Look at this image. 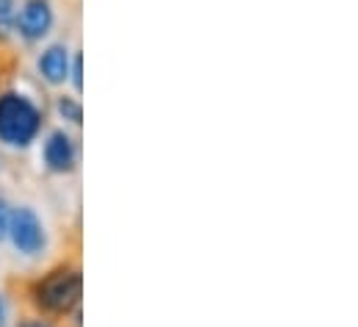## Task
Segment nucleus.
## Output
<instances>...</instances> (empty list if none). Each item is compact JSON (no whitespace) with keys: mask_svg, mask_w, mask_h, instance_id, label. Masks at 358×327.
<instances>
[{"mask_svg":"<svg viewBox=\"0 0 358 327\" xmlns=\"http://www.w3.org/2000/svg\"><path fill=\"white\" fill-rule=\"evenodd\" d=\"M6 325V303H3V297H0V327Z\"/></svg>","mask_w":358,"mask_h":327,"instance_id":"12","label":"nucleus"},{"mask_svg":"<svg viewBox=\"0 0 358 327\" xmlns=\"http://www.w3.org/2000/svg\"><path fill=\"white\" fill-rule=\"evenodd\" d=\"M8 236L14 247L25 255H36L45 249V228H42V219L31 211V208H17L11 217H8Z\"/></svg>","mask_w":358,"mask_h":327,"instance_id":"3","label":"nucleus"},{"mask_svg":"<svg viewBox=\"0 0 358 327\" xmlns=\"http://www.w3.org/2000/svg\"><path fill=\"white\" fill-rule=\"evenodd\" d=\"M17 327H50L48 322H42V319H28V322H20Z\"/></svg>","mask_w":358,"mask_h":327,"instance_id":"11","label":"nucleus"},{"mask_svg":"<svg viewBox=\"0 0 358 327\" xmlns=\"http://www.w3.org/2000/svg\"><path fill=\"white\" fill-rule=\"evenodd\" d=\"M45 164L50 172H70L76 166V145L64 131H53L45 142Z\"/></svg>","mask_w":358,"mask_h":327,"instance_id":"5","label":"nucleus"},{"mask_svg":"<svg viewBox=\"0 0 358 327\" xmlns=\"http://www.w3.org/2000/svg\"><path fill=\"white\" fill-rule=\"evenodd\" d=\"M17 25V3L14 0H0V42L11 36Z\"/></svg>","mask_w":358,"mask_h":327,"instance_id":"7","label":"nucleus"},{"mask_svg":"<svg viewBox=\"0 0 358 327\" xmlns=\"http://www.w3.org/2000/svg\"><path fill=\"white\" fill-rule=\"evenodd\" d=\"M42 128L39 108L14 92L0 94V142L11 147H28Z\"/></svg>","mask_w":358,"mask_h":327,"instance_id":"1","label":"nucleus"},{"mask_svg":"<svg viewBox=\"0 0 358 327\" xmlns=\"http://www.w3.org/2000/svg\"><path fill=\"white\" fill-rule=\"evenodd\" d=\"M59 111H62V117L70 119L73 125L81 122V103H78L76 97H62V100H59Z\"/></svg>","mask_w":358,"mask_h":327,"instance_id":"8","label":"nucleus"},{"mask_svg":"<svg viewBox=\"0 0 358 327\" xmlns=\"http://www.w3.org/2000/svg\"><path fill=\"white\" fill-rule=\"evenodd\" d=\"M8 205H6V200H0V242L8 236Z\"/></svg>","mask_w":358,"mask_h":327,"instance_id":"9","label":"nucleus"},{"mask_svg":"<svg viewBox=\"0 0 358 327\" xmlns=\"http://www.w3.org/2000/svg\"><path fill=\"white\" fill-rule=\"evenodd\" d=\"M81 272L73 266H59L50 275H45L34 286V300L45 314H70L81 303Z\"/></svg>","mask_w":358,"mask_h":327,"instance_id":"2","label":"nucleus"},{"mask_svg":"<svg viewBox=\"0 0 358 327\" xmlns=\"http://www.w3.org/2000/svg\"><path fill=\"white\" fill-rule=\"evenodd\" d=\"M73 81H76V89H81V56H76V64H73Z\"/></svg>","mask_w":358,"mask_h":327,"instance_id":"10","label":"nucleus"},{"mask_svg":"<svg viewBox=\"0 0 358 327\" xmlns=\"http://www.w3.org/2000/svg\"><path fill=\"white\" fill-rule=\"evenodd\" d=\"M39 73L45 75V81L53 86H62L70 75V53L64 45H53L42 53L39 59Z\"/></svg>","mask_w":358,"mask_h":327,"instance_id":"6","label":"nucleus"},{"mask_svg":"<svg viewBox=\"0 0 358 327\" xmlns=\"http://www.w3.org/2000/svg\"><path fill=\"white\" fill-rule=\"evenodd\" d=\"M17 28H20V36L28 42H39L42 36H48L53 28L50 0H25L17 14Z\"/></svg>","mask_w":358,"mask_h":327,"instance_id":"4","label":"nucleus"}]
</instances>
